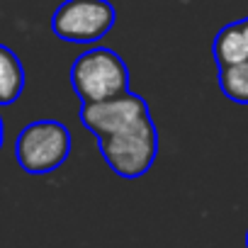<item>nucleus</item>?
Masks as SVG:
<instances>
[{
	"label": "nucleus",
	"instance_id": "8",
	"mask_svg": "<svg viewBox=\"0 0 248 248\" xmlns=\"http://www.w3.org/2000/svg\"><path fill=\"white\" fill-rule=\"evenodd\" d=\"M219 88L231 102L248 105V59L219 66Z\"/></svg>",
	"mask_w": 248,
	"mask_h": 248
},
{
	"label": "nucleus",
	"instance_id": "9",
	"mask_svg": "<svg viewBox=\"0 0 248 248\" xmlns=\"http://www.w3.org/2000/svg\"><path fill=\"white\" fill-rule=\"evenodd\" d=\"M5 144V124H3V117H0V149Z\"/></svg>",
	"mask_w": 248,
	"mask_h": 248
},
{
	"label": "nucleus",
	"instance_id": "10",
	"mask_svg": "<svg viewBox=\"0 0 248 248\" xmlns=\"http://www.w3.org/2000/svg\"><path fill=\"white\" fill-rule=\"evenodd\" d=\"M246 248H248V231H246Z\"/></svg>",
	"mask_w": 248,
	"mask_h": 248
},
{
	"label": "nucleus",
	"instance_id": "3",
	"mask_svg": "<svg viewBox=\"0 0 248 248\" xmlns=\"http://www.w3.org/2000/svg\"><path fill=\"white\" fill-rule=\"evenodd\" d=\"M71 154V132L59 119H34L15 139V158L30 175L54 173Z\"/></svg>",
	"mask_w": 248,
	"mask_h": 248
},
{
	"label": "nucleus",
	"instance_id": "6",
	"mask_svg": "<svg viewBox=\"0 0 248 248\" xmlns=\"http://www.w3.org/2000/svg\"><path fill=\"white\" fill-rule=\"evenodd\" d=\"M214 61L217 66H229L248 59V17L224 25L214 37Z\"/></svg>",
	"mask_w": 248,
	"mask_h": 248
},
{
	"label": "nucleus",
	"instance_id": "1",
	"mask_svg": "<svg viewBox=\"0 0 248 248\" xmlns=\"http://www.w3.org/2000/svg\"><path fill=\"white\" fill-rule=\"evenodd\" d=\"M109 170L119 178L137 180L146 175L158 156V129L151 114L112 134L95 137Z\"/></svg>",
	"mask_w": 248,
	"mask_h": 248
},
{
	"label": "nucleus",
	"instance_id": "4",
	"mask_svg": "<svg viewBox=\"0 0 248 248\" xmlns=\"http://www.w3.org/2000/svg\"><path fill=\"white\" fill-rule=\"evenodd\" d=\"M117 20V10L109 0H63L51 15V32L61 42L95 44Z\"/></svg>",
	"mask_w": 248,
	"mask_h": 248
},
{
	"label": "nucleus",
	"instance_id": "5",
	"mask_svg": "<svg viewBox=\"0 0 248 248\" xmlns=\"http://www.w3.org/2000/svg\"><path fill=\"white\" fill-rule=\"evenodd\" d=\"M146 114H151L149 102L132 90L122 93L117 97H109V100H102V102L80 105V124L93 137L119 132Z\"/></svg>",
	"mask_w": 248,
	"mask_h": 248
},
{
	"label": "nucleus",
	"instance_id": "2",
	"mask_svg": "<svg viewBox=\"0 0 248 248\" xmlns=\"http://www.w3.org/2000/svg\"><path fill=\"white\" fill-rule=\"evenodd\" d=\"M68 78L76 95L80 97V105L102 102L129 90L127 63L114 49L107 46H90L76 56Z\"/></svg>",
	"mask_w": 248,
	"mask_h": 248
},
{
	"label": "nucleus",
	"instance_id": "7",
	"mask_svg": "<svg viewBox=\"0 0 248 248\" xmlns=\"http://www.w3.org/2000/svg\"><path fill=\"white\" fill-rule=\"evenodd\" d=\"M25 80L27 76L20 56L10 46L0 44V107H8L20 100L25 90Z\"/></svg>",
	"mask_w": 248,
	"mask_h": 248
}]
</instances>
